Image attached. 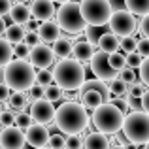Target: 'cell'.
Returning a JSON list of instances; mask_svg holds the SVG:
<instances>
[{"label":"cell","instance_id":"cell-1","mask_svg":"<svg viewBox=\"0 0 149 149\" xmlns=\"http://www.w3.org/2000/svg\"><path fill=\"white\" fill-rule=\"evenodd\" d=\"M55 125L66 136H79V132H83L89 125L87 109L76 100L62 102L55 113Z\"/></svg>","mask_w":149,"mask_h":149},{"label":"cell","instance_id":"cell-2","mask_svg":"<svg viewBox=\"0 0 149 149\" xmlns=\"http://www.w3.org/2000/svg\"><path fill=\"white\" fill-rule=\"evenodd\" d=\"M4 83L15 93L30 91V87L36 85V72L34 66L26 58H13L10 64L4 66Z\"/></svg>","mask_w":149,"mask_h":149},{"label":"cell","instance_id":"cell-3","mask_svg":"<svg viewBox=\"0 0 149 149\" xmlns=\"http://www.w3.org/2000/svg\"><path fill=\"white\" fill-rule=\"evenodd\" d=\"M53 79L62 91H76V89H81L87 81V72L79 61L62 58L53 68Z\"/></svg>","mask_w":149,"mask_h":149},{"label":"cell","instance_id":"cell-4","mask_svg":"<svg viewBox=\"0 0 149 149\" xmlns=\"http://www.w3.org/2000/svg\"><path fill=\"white\" fill-rule=\"evenodd\" d=\"M125 117L127 115L123 109H119L113 102H108V104H102L100 108L93 111V125L96 127V130L106 136L115 134L123 128Z\"/></svg>","mask_w":149,"mask_h":149},{"label":"cell","instance_id":"cell-5","mask_svg":"<svg viewBox=\"0 0 149 149\" xmlns=\"http://www.w3.org/2000/svg\"><path fill=\"white\" fill-rule=\"evenodd\" d=\"M123 134L130 143L146 146L149 142V113L146 111H132L125 117Z\"/></svg>","mask_w":149,"mask_h":149},{"label":"cell","instance_id":"cell-6","mask_svg":"<svg viewBox=\"0 0 149 149\" xmlns=\"http://www.w3.org/2000/svg\"><path fill=\"white\" fill-rule=\"evenodd\" d=\"M57 23L64 32L70 34H79L89 26L83 13H81L79 2H72V0L66 4H61V8L57 10Z\"/></svg>","mask_w":149,"mask_h":149},{"label":"cell","instance_id":"cell-7","mask_svg":"<svg viewBox=\"0 0 149 149\" xmlns=\"http://www.w3.org/2000/svg\"><path fill=\"white\" fill-rule=\"evenodd\" d=\"M81 13L89 26H104L111 19V6L108 0H81Z\"/></svg>","mask_w":149,"mask_h":149},{"label":"cell","instance_id":"cell-8","mask_svg":"<svg viewBox=\"0 0 149 149\" xmlns=\"http://www.w3.org/2000/svg\"><path fill=\"white\" fill-rule=\"evenodd\" d=\"M108 25L113 34L125 38V36H130V32L136 30V17L128 10H119L111 13V19H109Z\"/></svg>","mask_w":149,"mask_h":149},{"label":"cell","instance_id":"cell-9","mask_svg":"<svg viewBox=\"0 0 149 149\" xmlns=\"http://www.w3.org/2000/svg\"><path fill=\"white\" fill-rule=\"evenodd\" d=\"M89 66H91V72L102 81H111V79H115V77H119V72L111 68L109 57H108V53H104V51H96V53L93 55Z\"/></svg>","mask_w":149,"mask_h":149},{"label":"cell","instance_id":"cell-10","mask_svg":"<svg viewBox=\"0 0 149 149\" xmlns=\"http://www.w3.org/2000/svg\"><path fill=\"white\" fill-rule=\"evenodd\" d=\"M55 113H57V108L53 106V102H49L45 98L32 102V106H30L32 121H36L38 125H44V127H47V123L55 121Z\"/></svg>","mask_w":149,"mask_h":149},{"label":"cell","instance_id":"cell-11","mask_svg":"<svg viewBox=\"0 0 149 149\" xmlns=\"http://www.w3.org/2000/svg\"><path fill=\"white\" fill-rule=\"evenodd\" d=\"M26 143V134L19 127H6L0 132V147L2 149H23Z\"/></svg>","mask_w":149,"mask_h":149},{"label":"cell","instance_id":"cell-12","mask_svg":"<svg viewBox=\"0 0 149 149\" xmlns=\"http://www.w3.org/2000/svg\"><path fill=\"white\" fill-rule=\"evenodd\" d=\"M55 61V53L53 47H49L47 44H40L36 47L30 49L29 55V62L34 66V68H40V70H47Z\"/></svg>","mask_w":149,"mask_h":149},{"label":"cell","instance_id":"cell-13","mask_svg":"<svg viewBox=\"0 0 149 149\" xmlns=\"http://www.w3.org/2000/svg\"><path fill=\"white\" fill-rule=\"evenodd\" d=\"M25 134H26V143H29V146H32L34 149L47 147L49 138H51L47 127H44V125H38V123L30 125V127L25 130Z\"/></svg>","mask_w":149,"mask_h":149},{"label":"cell","instance_id":"cell-14","mask_svg":"<svg viewBox=\"0 0 149 149\" xmlns=\"http://www.w3.org/2000/svg\"><path fill=\"white\" fill-rule=\"evenodd\" d=\"M30 11H32V17L38 21H51V17L55 15V2L53 0H34Z\"/></svg>","mask_w":149,"mask_h":149},{"label":"cell","instance_id":"cell-15","mask_svg":"<svg viewBox=\"0 0 149 149\" xmlns=\"http://www.w3.org/2000/svg\"><path fill=\"white\" fill-rule=\"evenodd\" d=\"M61 26H58V23L55 21H44L40 23V29H38V34H40L42 38V44H51V42H57L61 40Z\"/></svg>","mask_w":149,"mask_h":149},{"label":"cell","instance_id":"cell-16","mask_svg":"<svg viewBox=\"0 0 149 149\" xmlns=\"http://www.w3.org/2000/svg\"><path fill=\"white\" fill-rule=\"evenodd\" d=\"M81 104H83L85 109H93L95 111L96 108H100L102 104H108V102L104 100L102 93L96 91V89H83L81 91Z\"/></svg>","mask_w":149,"mask_h":149},{"label":"cell","instance_id":"cell-17","mask_svg":"<svg viewBox=\"0 0 149 149\" xmlns=\"http://www.w3.org/2000/svg\"><path fill=\"white\" fill-rule=\"evenodd\" d=\"M96 45L100 47V51L111 55V53H115V51H119L121 40H119V36H117V34H113V32H104L100 36V40H98V44H96Z\"/></svg>","mask_w":149,"mask_h":149},{"label":"cell","instance_id":"cell-18","mask_svg":"<svg viewBox=\"0 0 149 149\" xmlns=\"http://www.w3.org/2000/svg\"><path fill=\"white\" fill-rule=\"evenodd\" d=\"M10 17H11V21H13L15 25L23 26L32 19V11H30V8L26 6V4H15V6L11 8V11H10Z\"/></svg>","mask_w":149,"mask_h":149},{"label":"cell","instance_id":"cell-19","mask_svg":"<svg viewBox=\"0 0 149 149\" xmlns=\"http://www.w3.org/2000/svg\"><path fill=\"white\" fill-rule=\"evenodd\" d=\"M83 149H109V140L102 132H91L83 140Z\"/></svg>","mask_w":149,"mask_h":149},{"label":"cell","instance_id":"cell-20","mask_svg":"<svg viewBox=\"0 0 149 149\" xmlns=\"http://www.w3.org/2000/svg\"><path fill=\"white\" fill-rule=\"evenodd\" d=\"M74 58L79 62H85V61H91L93 55H95V47H93V44H89V42H77L76 45H74Z\"/></svg>","mask_w":149,"mask_h":149},{"label":"cell","instance_id":"cell-21","mask_svg":"<svg viewBox=\"0 0 149 149\" xmlns=\"http://www.w3.org/2000/svg\"><path fill=\"white\" fill-rule=\"evenodd\" d=\"M4 36H6V40L10 42L11 45H17V44H23V42H25V36H26V29H23L21 25H10L6 29V34H4Z\"/></svg>","mask_w":149,"mask_h":149},{"label":"cell","instance_id":"cell-22","mask_svg":"<svg viewBox=\"0 0 149 149\" xmlns=\"http://www.w3.org/2000/svg\"><path fill=\"white\" fill-rule=\"evenodd\" d=\"M53 53L55 57H58V61L70 58V55L74 53V44L70 40H66V38H61V40H57L53 44Z\"/></svg>","mask_w":149,"mask_h":149},{"label":"cell","instance_id":"cell-23","mask_svg":"<svg viewBox=\"0 0 149 149\" xmlns=\"http://www.w3.org/2000/svg\"><path fill=\"white\" fill-rule=\"evenodd\" d=\"M125 8L134 15H149V0H127Z\"/></svg>","mask_w":149,"mask_h":149},{"label":"cell","instance_id":"cell-24","mask_svg":"<svg viewBox=\"0 0 149 149\" xmlns=\"http://www.w3.org/2000/svg\"><path fill=\"white\" fill-rule=\"evenodd\" d=\"M109 87V93H111V96H115V98H125V96L128 95V83H125L121 77H115V79H111L108 83Z\"/></svg>","mask_w":149,"mask_h":149},{"label":"cell","instance_id":"cell-25","mask_svg":"<svg viewBox=\"0 0 149 149\" xmlns=\"http://www.w3.org/2000/svg\"><path fill=\"white\" fill-rule=\"evenodd\" d=\"M13 61V47L6 38H0V66H6Z\"/></svg>","mask_w":149,"mask_h":149},{"label":"cell","instance_id":"cell-26","mask_svg":"<svg viewBox=\"0 0 149 149\" xmlns=\"http://www.w3.org/2000/svg\"><path fill=\"white\" fill-rule=\"evenodd\" d=\"M8 104H10V108L17 109V111H23L26 108V104H29V96H25L23 93H11Z\"/></svg>","mask_w":149,"mask_h":149},{"label":"cell","instance_id":"cell-27","mask_svg":"<svg viewBox=\"0 0 149 149\" xmlns=\"http://www.w3.org/2000/svg\"><path fill=\"white\" fill-rule=\"evenodd\" d=\"M109 57V64H111L113 70H117V72H121V70L127 66V55H123L121 51H115V53L108 55Z\"/></svg>","mask_w":149,"mask_h":149},{"label":"cell","instance_id":"cell-28","mask_svg":"<svg viewBox=\"0 0 149 149\" xmlns=\"http://www.w3.org/2000/svg\"><path fill=\"white\" fill-rule=\"evenodd\" d=\"M62 96H64V91L55 83V85H49V87L45 89V96H44V98L49 100V102H57V100H61Z\"/></svg>","mask_w":149,"mask_h":149},{"label":"cell","instance_id":"cell-29","mask_svg":"<svg viewBox=\"0 0 149 149\" xmlns=\"http://www.w3.org/2000/svg\"><path fill=\"white\" fill-rule=\"evenodd\" d=\"M136 47H138V40L134 36H125L121 38V51H125L127 55L136 53Z\"/></svg>","mask_w":149,"mask_h":149},{"label":"cell","instance_id":"cell-30","mask_svg":"<svg viewBox=\"0 0 149 149\" xmlns=\"http://www.w3.org/2000/svg\"><path fill=\"white\" fill-rule=\"evenodd\" d=\"M51 81H55V79H53V72H47V70H40V72L36 74V85H40V87L47 89L49 85H53Z\"/></svg>","mask_w":149,"mask_h":149},{"label":"cell","instance_id":"cell-31","mask_svg":"<svg viewBox=\"0 0 149 149\" xmlns=\"http://www.w3.org/2000/svg\"><path fill=\"white\" fill-rule=\"evenodd\" d=\"M47 147L49 149H66V138L62 136V132H58V134H51Z\"/></svg>","mask_w":149,"mask_h":149},{"label":"cell","instance_id":"cell-32","mask_svg":"<svg viewBox=\"0 0 149 149\" xmlns=\"http://www.w3.org/2000/svg\"><path fill=\"white\" fill-rule=\"evenodd\" d=\"M30 125H32V117H30V113L19 111L17 117H15V127H19V128H23V130H26Z\"/></svg>","mask_w":149,"mask_h":149},{"label":"cell","instance_id":"cell-33","mask_svg":"<svg viewBox=\"0 0 149 149\" xmlns=\"http://www.w3.org/2000/svg\"><path fill=\"white\" fill-rule=\"evenodd\" d=\"M146 91H147V89H146V85H140V83H130V85H128V95H130V96H134V98H140V100H142V96L143 95H146Z\"/></svg>","mask_w":149,"mask_h":149},{"label":"cell","instance_id":"cell-34","mask_svg":"<svg viewBox=\"0 0 149 149\" xmlns=\"http://www.w3.org/2000/svg\"><path fill=\"white\" fill-rule=\"evenodd\" d=\"M140 77H142V83L149 89V57L143 58L140 64Z\"/></svg>","mask_w":149,"mask_h":149},{"label":"cell","instance_id":"cell-35","mask_svg":"<svg viewBox=\"0 0 149 149\" xmlns=\"http://www.w3.org/2000/svg\"><path fill=\"white\" fill-rule=\"evenodd\" d=\"M25 44L29 45L30 49L42 44V38H40V34H38V30H32V32H26V36H25Z\"/></svg>","mask_w":149,"mask_h":149},{"label":"cell","instance_id":"cell-36","mask_svg":"<svg viewBox=\"0 0 149 149\" xmlns=\"http://www.w3.org/2000/svg\"><path fill=\"white\" fill-rule=\"evenodd\" d=\"M119 77L125 81V83H128V85L134 83V81H136V72H134V68H128V66H125V68L119 72Z\"/></svg>","mask_w":149,"mask_h":149},{"label":"cell","instance_id":"cell-37","mask_svg":"<svg viewBox=\"0 0 149 149\" xmlns=\"http://www.w3.org/2000/svg\"><path fill=\"white\" fill-rule=\"evenodd\" d=\"M15 113L11 111V109H4V113L0 115V123H2V127L6 128V127H13V123H15Z\"/></svg>","mask_w":149,"mask_h":149},{"label":"cell","instance_id":"cell-38","mask_svg":"<svg viewBox=\"0 0 149 149\" xmlns=\"http://www.w3.org/2000/svg\"><path fill=\"white\" fill-rule=\"evenodd\" d=\"M13 55H15V58H29V55H30V47L23 42V44H17L13 47Z\"/></svg>","mask_w":149,"mask_h":149},{"label":"cell","instance_id":"cell-39","mask_svg":"<svg viewBox=\"0 0 149 149\" xmlns=\"http://www.w3.org/2000/svg\"><path fill=\"white\" fill-rule=\"evenodd\" d=\"M45 96V89L44 87H40V85H34V87H30V91H29V102L30 100H42Z\"/></svg>","mask_w":149,"mask_h":149},{"label":"cell","instance_id":"cell-40","mask_svg":"<svg viewBox=\"0 0 149 149\" xmlns=\"http://www.w3.org/2000/svg\"><path fill=\"white\" fill-rule=\"evenodd\" d=\"M136 53L140 55V57L147 58L149 57V38H142V40H138V47H136Z\"/></svg>","mask_w":149,"mask_h":149},{"label":"cell","instance_id":"cell-41","mask_svg":"<svg viewBox=\"0 0 149 149\" xmlns=\"http://www.w3.org/2000/svg\"><path fill=\"white\" fill-rule=\"evenodd\" d=\"M83 140L79 136H66V149H81Z\"/></svg>","mask_w":149,"mask_h":149},{"label":"cell","instance_id":"cell-42","mask_svg":"<svg viewBox=\"0 0 149 149\" xmlns=\"http://www.w3.org/2000/svg\"><path fill=\"white\" fill-rule=\"evenodd\" d=\"M140 64H142V57H140L138 53L127 55V66H128V68H136V66L140 68Z\"/></svg>","mask_w":149,"mask_h":149},{"label":"cell","instance_id":"cell-43","mask_svg":"<svg viewBox=\"0 0 149 149\" xmlns=\"http://www.w3.org/2000/svg\"><path fill=\"white\" fill-rule=\"evenodd\" d=\"M96 29H100V26H89V32H87V38H89L87 42H89V44H95V42L98 44L102 34H100V30H96Z\"/></svg>","mask_w":149,"mask_h":149},{"label":"cell","instance_id":"cell-44","mask_svg":"<svg viewBox=\"0 0 149 149\" xmlns=\"http://www.w3.org/2000/svg\"><path fill=\"white\" fill-rule=\"evenodd\" d=\"M11 0H0V17H4V15H10L11 11Z\"/></svg>","mask_w":149,"mask_h":149},{"label":"cell","instance_id":"cell-45","mask_svg":"<svg viewBox=\"0 0 149 149\" xmlns=\"http://www.w3.org/2000/svg\"><path fill=\"white\" fill-rule=\"evenodd\" d=\"M11 89L8 87L6 83H0V102H6V100H10V96H11Z\"/></svg>","mask_w":149,"mask_h":149},{"label":"cell","instance_id":"cell-46","mask_svg":"<svg viewBox=\"0 0 149 149\" xmlns=\"http://www.w3.org/2000/svg\"><path fill=\"white\" fill-rule=\"evenodd\" d=\"M140 30H142L143 38H149V15L142 19V23H140Z\"/></svg>","mask_w":149,"mask_h":149},{"label":"cell","instance_id":"cell-47","mask_svg":"<svg viewBox=\"0 0 149 149\" xmlns=\"http://www.w3.org/2000/svg\"><path fill=\"white\" fill-rule=\"evenodd\" d=\"M108 2H109V6H111V10H113V11L127 10V8H125V2H127V0H108Z\"/></svg>","mask_w":149,"mask_h":149},{"label":"cell","instance_id":"cell-48","mask_svg":"<svg viewBox=\"0 0 149 149\" xmlns=\"http://www.w3.org/2000/svg\"><path fill=\"white\" fill-rule=\"evenodd\" d=\"M142 108H143L146 113H149V89L146 91V95L142 96Z\"/></svg>","mask_w":149,"mask_h":149},{"label":"cell","instance_id":"cell-49","mask_svg":"<svg viewBox=\"0 0 149 149\" xmlns=\"http://www.w3.org/2000/svg\"><path fill=\"white\" fill-rule=\"evenodd\" d=\"M127 104H128V108H134V106H136V108H138V104L142 106V100L134 98V96H128V98H127Z\"/></svg>","mask_w":149,"mask_h":149},{"label":"cell","instance_id":"cell-50","mask_svg":"<svg viewBox=\"0 0 149 149\" xmlns=\"http://www.w3.org/2000/svg\"><path fill=\"white\" fill-rule=\"evenodd\" d=\"M6 21H4V17H0V36H2V34H6Z\"/></svg>","mask_w":149,"mask_h":149},{"label":"cell","instance_id":"cell-51","mask_svg":"<svg viewBox=\"0 0 149 149\" xmlns=\"http://www.w3.org/2000/svg\"><path fill=\"white\" fill-rule=\"evenodd\" d=\"M136 147H138L136 143H130V142H128V143H127V146H125L123 149H136Z\"/></svg>","mask_w":149,"mask_h":149},{"label":"cell","instance_id":"cell-52","mask_svg":"<svg viewBox=\"0 0 149 149\" xmlns=\"http://www.w3.org/2000/svg\"><path fill=\"white\" fill-rule=\"evenodd\" d=\"M53 2H58V4H66V2H70V0H53Z\"/></svg>","mask_w":149,"mask_h":149},{"label":"cell","instance_id":"cell-53","mask_svg":"<svg viewBox=\"0 0 149 149\" xmlns=\"http://www.w3.org/2000/svg\"><path fill=\"white\" fill-rule=\"evenodd\" d=\"M13 2H17V4H25L26 0H13Z\"/></svg>","mask_w":149,"mask_h":149},{"label":"cell","instance_id":"cell-54","mask_svg":"<svg viewBox=\"0 0 149 149\" xmlns=\"http://www.w3.org/2000/svg\"><path fill=\"white\" fill-rule=\"evenodd\" d=\"M4 113V108H2V102H0V115Z\"/></svg>","mask_w":149,"mask_h":149},{"label":"cell","instance_id":"cell-55","mask_svg":"<svg viewBox=\"0 0 149 149\" xmlns=\"http://www.w3.org/2000/svg\"><path fill=\"white\" fill-rule=\"evenodd\" d=\"M146 149H149V142H147V143H146Z\"/></svg>","mask_w":149,"mask_h":149},{"label":"cell","instance_id":"cell-56","mask_svg":"<svg viewBox=\"0 0 149 149\" xmlns=\"http://www.w3.org/2000/svg\"><path fill=\"white\" fill-rule=\"evenodd\" d=\"M42 149H49V147H42Z\"/></svg>","mask_w":149,"mask_h":149}]
</instances>
